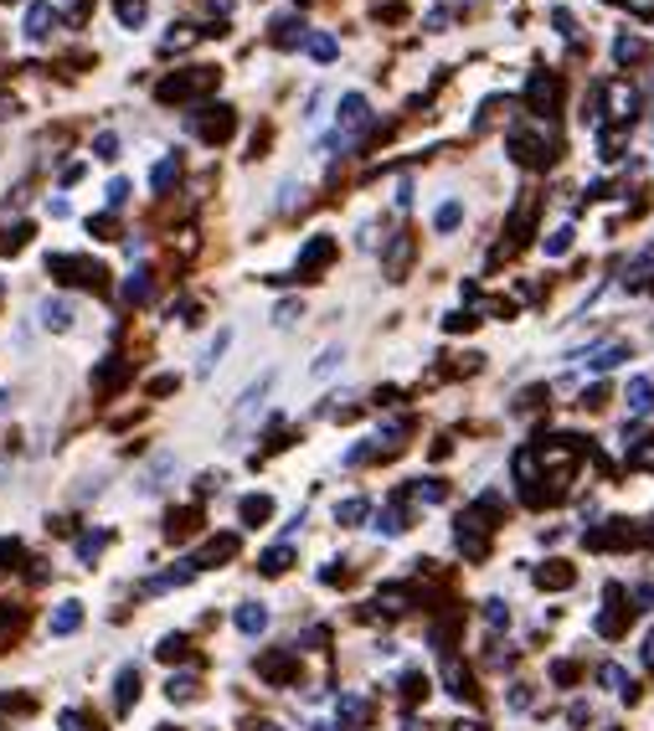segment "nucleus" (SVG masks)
Listing matches in <instances>:
<instances>
[{"instance_id":"1","label":"nucleus","mask_w":654,"mask_h":731,"mask_svg":"<svg viewBox=\"0 0 654 731\" xmlns=\"http://www.w3.org/2000/svg\"><path fill=\"white\" fill-rule=\"evenodd\" d=\"M217 67H186V73H171V78H160V88H155V99L160 103H191V99H201L206 88H217Z\"/></svg>"},{"instance_id":"2","label":"nucleus","mask_w":654,"mask_h":731,"mask_svg":"<svg viewBox=\"0 0 654 731\" xmlns=\"http://www.w3.org/2000/svg\"><path fill=\"white\" fill-rule=\"evenodd\" d=\"M47 274L62 278V283H78V289H99L103 263H93V257H73V253H52L47 257Z\"/></svg>"},{"instance_id":"3","label":"nucleus","mask_w":654,"mask_h":731,"mask_svg":"<svg viewBox=\"0 0 654 731\" xmlns=\"http://www.w3.org/2000/svg\"><path fill=\"white\" fill-rule=\"evenodd\" d=\"M511 155H516L520 165H552L556 135L552 129H516V135H511Z\"/></svg>"},{"instance_id":"4","label":"nucleus","mask_w":654,"mask_h":731,"mask_svg":"<svg viewBox=\"0 0 654 731\" xmlns=\"http://www.w3.org/2000/svg\"><path fill=\"white\" fill-rule=\"evenodd\" d=\"M191 129H197L206 144H222V139L238 129V114H232L227 103H217V109H206V114H191Z\"/></svg>"},{"instance_id":"5","label":"nucleus","mask_w":654,"mask_h":731,"mask_svg":"<svg viewBox=\"0 0 654 731\" xmlns=\"http://www.w3.org/2000/svg\"><path fill=\"white\" fill-rule=\"evenodd\" d=\"M259 675L268 680V685H294L299 675V650H268L259 659Z\"/></svg>"},{"instance_id":"6","label":"nucleus","mask_w":654,"mask_h":731,"mask_svg":"<svg viewBox=\"0 0 654 731\" xmlns=\"http://www.w3.org/2000/svg\"><path fill=\"white\" fill-rule=\"evenodd\" d=\"M232 556H238V535H212L197 552V567H227Z\"/></svg>"},{"instance_id":"7","label":"nucleus","mask_w":654,"mask_h":731,"mask_svg":"<svg viewBox=\"0 0 654 731\" xmlns=\"http://www.w3.org/2000/svg\"><path fill=\"white\" fill-rule=\"evenodd\" d=\"M268 392H274V371H268V376H259V381H253V387L242 392V407H238V423H232V438H238V428H242V423H248V417H253V413L263 407V396H268Z\"/></svg>"},{"instance_id":"8","label":"nucleus","mask_w":654,"mask_h":731,"mask_svg":"<svg viewBox=\"0 0 654 731\" xmlns=\"http://www.w3.org/2000/svg\"><path fill=\"white\" fill-rule=\"evenodd\" d=\"M556 93H562V88H556L552 73H536V78H531V109L541 114V119L556 114Z\"/></svg>"},{"instance_id":"9","label":"nucleus","mask_w":654,"mask_h":731,"mask_svg":"<svg viewBox=\"0 0 654 731\" xmlns=\"http://www.w3.org/2000/svg\"><path fill=\"white\" fill-rule=\"evenodd\" d=\"M330 257H336V242H330V238H315L310 248H304V253H299V274L315 278V268H325Z\"/></svg>"},{"instance_id":"10","label":"nucleus","mask_w":654,"mask_h":731,"mask_svg":"<svg viewBox=\"0 0 654 731\" xmlns=\"http://www.w3.org/2000/svg\"><path fill=\"white\" fill-rule=\"evenodd\" d=\"M52 26H58V11H52V5H32V16H26V37L47 41V37H52Z\"/></svg>"},{"instance_id":"11","label":"nucleus","mask_w":654,"mask_h":731,"mask_svg":"<svg viewBox=\"0 0 654 731\" xmlns=\"http://www.w3.org/2000/svg\"><path fill=\"white\" fill-rule=\"evenodd\" d=\"M268 515H274V500H268V494H248V500H242V526L259 531V526H268Z\"/></svg>"},{"instance_id":"12","label":"nucleus","mask_w":654,"mask_h":731,"mask_svg":"<svg viewBox=\"0 0 654 731\" xmlns=\"http://www.w3.org/2000/svg\"><path fill=\"white\" fill-rule=\"evenodd\" d=\"M289 562H294V546H284V541H278V546H268V552L259 556V572L278 577V572H289Z\"/></svg>"},{"instance_id":"13","label":"nucleus","mask_w":654,"mask_h":731,"mask_svg":"<svg viewBox=\"0 0 654 731\" xmlns=\"http://www.w3.org/2000/svg\"><path fill=\"white\" fill-rule=\"evenodd\" d=\"M238 629L248 633V639H259V633L268 629V608H263V603H242V608H238Z\"/></svg>"},{"instance_id":"14","label":"nucleus","mask_w":654,"mask_h":731,"mask_svg":"<svg viewBox=\"0 0 654 731\" xmlns=\"http://www.w3.org/2000/svg\"><path fill=\"white\" fill-rule=\"evenodd\" d=\"M135 701H139V670H135V665H124V670H120V691H114V706L129 711Z\"/></svg>"},{"instance_id":"15","label":"nucleus","mask_w":654,"mask_h":731,"mask_svg":"<svg viewBox=\"0 0 654 731\" xmlns=\"http://www.w3.org/2000/svg\"><path fill=\"white\" fill-rule=\"evenodd\" d=\"M336 716L345 721V731H356L361 721H366V701H361V695H340V701H336Z\"/></svg>"},{"instance_id":"16","label":"nucleus","mask_w":654,"mask_h":731,"mask_svg":"<svg viewBox=\"0 0 654 731\" xmlns=\"http://www.w3.org/2000/svg\"><path fill=\"white\" fill-rule=\"evenodd\" d=\"M41 325H47V330H67V325H73L67 299H47V304H41Z\"/></svg>"},{"instance_id":"17","label":"nucleus","mask_w":654,"mask_h":731,"mask_svg":"<svg viewBox=\"0 0 654 731\" xmlns=\"http://www.w3.org/2000/svg\"><path fill=\"white\" fill-rule=\"evenodd\" d=\"M124 299H129V304H144V299H150V268H135V274L124 278Z\"/></svg>"},{"instance_id":"18","label":"nucleus","mask_w":654,"mask_h":731,"mask_svg":"<svg viewBox=\"0 0 654 731\" xmlns=\"http://www.w3.org/2000/svg\"><path fill=\"white\" fill-rule=\"evenodd\" d=\"M83 623V603H62L58 613H52V633H73Z\"/></svg>"},{"instance_id":"19","label":"nucleus","mask_w":654,"mask_h":731,"mask_svg":"<svg viewBox=\"0 0 654 731\" xmlns=\"http://www.w3.org/2000/svg\"><path fill=\"white\" fill-rule=\"evenodd\" d=\"M573 567H567V562H556V567H541V572H536V582H541V588H573Z\"/></svg>"},{"instance_id":"20","label":"nucleus","mask_w":654,"mask_h":731,"mask_svg":"<svg viewBox=\"0 0 654 731\" xmlns=\"http://www.w3.org/2000/svg\"><path fill=\"white\" fill-rule=\"evenodd\" d=\"M124 371H129V366H124L120 356H109V361L99 366V371H93V387H120V381H124Z\"/></svg>"},{"instance_id":"21","label":"nucleus","mask_w":654,"mask_h":731,"mask_svg":"<svg viewBox=\"0 0 654 731\" xmlns=\"http://www.w3.org/2000/svg\"><path fill=\"white\" fill-rule=\"evenodd\" d=\"M197 675H171V685H165V695H171V701H197Z\"/></svg>"},{"instance_id":"22","label":"nucleus","mask_w":654,"mask_h":731,"mask_svg":"<svg viewBox=\"0 0 654 731\" xmlns=\"http://www.w3.org/2000/svg\"><path fill=\"white\" fill-rule=\"evenodd\" d=\"M366 511H372L366 500H340V505H336V520H340V526H361V520H366Z\"/></svg>"},{"instance_id":"23","label":"nucleus","mask_w":654,"mask_h":731,"mask_svg":"<svg viewBox=\"0 0 654 731\" xmlns=\"http://www.w3.org/2000/svg\"><path fill=\"white\" fill-rule=\"evenodd\" d=\"M443 680H449V691H454V695L475 691V685H469V670H458V659H443Z\"/></svg>"},{"instance_id":"24","label":"nucleus","mask_w":654,"mask_h":731,"mask_svg":"<svg viewBox=\"0 0 654 731\" xmlns=\"http://www.w3.org/2000/svg\"><path fill=\"white\" fill-rule=\"evenodd\" d=\"M176 176H180V160H176V155H165V160L155 165V176H150V186H155V191H171V180H176Z\"/></svg>"},{"instance_id":"25","label":"nucleus","mask_w":654,"mask_h":731,"mask_svg":"<svg viewBox=\"0 0 654 731\" xmlns=\"http://www.w3.org/2000/svg\"><path fill=\"white\" fill-rule=\"evenodd\" d=\"M629 407H634V413H650V407H654V381L639 376L634 387H629Z\"/></svg>"},{"instance_id":"26","label":"nucleus","mask_w":654,"mask_h":731,"mask_svg":"<svg viewBox=\"0 0 654 731\" xmlns=\"http://www.w3.org/2000/svg\"><path fill=\"white\" fill-rule=\"evenodd\" d=\"M109 546V531H93V535H78V562H88L93 567V556Z\"/></svg>"},{"instance_id":"27","label":"nucleus","mask_w":654,"mask_h":731,"mask_svg":"<svg viewBox=\"0 0 654 731\" xmlns=\"http://www.w3.org/2000/svg\"><path fill=\"white\" fill-rule=\"evenodd\" d=\"M624 356H629V345H624V340H614V345H603V351L593 356V371H608V366H618Z\"/></svg>"},{"instance_id":"28","label":"nucleus","mask_w":654,"mask_h":731,"mask_svg":"<svg viewBox=\"0 0 654 731\" xmlns=\"http://www.w3.org/2000/svg\"><path fill=\"white\" fill-rule=\"evenodd\" d=\"M114 11H120L124 26H139V21L150 16V5H144V0H114Z\"/></svg>"},{"instance_id":"29","label":"nucleus","mask_w":654,"mask_h":731,"mask_svg":"<svg viewBox=\"0 0 654 731\" xmlns=\"http://www.w3.org/2000/svg\"><path fill=\"white\" fill-rule=\"evenodd\" d=\"M304 52H310L315 62H330L340 47H336V37H304Z\"/></svg>"},{"instance_id":"30","label":"nucleus","mask_w":654,"mask_h":731,"mask_svg":"<svg viewBox=\"0 0 654 731\" xmlns=\"http://www.w3.org/2000/svg\"><path fill=\"white\" fill-rule=\"evenodd\" d=\"M299 37H304V31H299L294 16H278V21H274V41H278V47H294Z\"/></svg>"},{"instance_id":"31","label":"nucleus","mask_w":654,"mask_h":731,"mask_svg":"<svg viewBox=\"0 0 654 731\" xmlns=\"http://www.w3.org/2000/svg\"><path fill=\"white\" fill-rule=\"evenodd\" d=\"M433 222H438V232H454L458 222H464V206H458V201H443Z\"/></svg>"},{"instance_id":"32","label":"nucleus","mask_w":654,"mask_h":731,"mask_svg":"<svg viewBox=\"0 0 654 731\" xmlns=\"http://www.w3.org/2000/svg\"><path fill=\"white\" fill-rule=\"evenodd\" d=\"M598 680H603L608 691H624V695H629V701H634V691H629V675L618 670V665H603V670H598Z\"/></svg>"},{"instance_id":"33","label":"nucleus","mask_w":654,"mask_h":731,"mask_svg":"<svg viewBox=\"0 0 654 731\" xmlns=\"http://www.w3.org/2000/svg\"><path fill=\"white\" fill-rule=\"evenodd\" d=\"M26 242H32V227H26V222H16V227H11V232L0 238V248H5V253H21Z\"/></svg>"},{"instance_id":"34","label":"nucleus","mask_w":654,"mask_h":731,"mask_svg":"<svg viewBox=\"0 0 654 731\" xmlns=\"http://www.w3.org/2000/svg\"><path fill=\"white\" fill-rule=\"evenodd\" d=\"M62 731H93V721H88L78 706H67V711H62Z\"/></svg>"},{"instance_id":"35","label":"nucleus","mask_w":654,"mask_h":731,"mask_svg":"<svg viewBox=\"0 0 654 731\" xmlns=\"http://www.w3.org/2000/svg\"><path fill=\"white\" fill-rule=\"evenodd\" d=\"M160 659H165V665H171V659H186V639H180V633H171V639L160 644Z\"/></svg>"},{"instance_id":"36","label":"nucleus","mask_w":654,"mask_h":731,"mask_svg":"<svg viewBox=\"0 0 654 731\" xmlns=\"http://www.w3.org/2000/svg\"><path fill=\"white\" fill-rule=\"evenodd\" d=\"M299 315H304V304H294V299H284V304L274 310V325H294Z\"/></svg>"},{"instance_id":"37","label":"nucleus","mask_w":654,"mask_h":731,"mask_svg":"<svg viewBox=\"0 0 654 731\" xmlns=\"http://www.w3.org/2000/svg\"><path fill=\"white\" fill-rule=\"evenodd\" d=\"M639 52H644V47H639L634 37H618V41H614V58H618V62H634Z\"/></svg>"},{"instance_id":"38","label":"nucleus","mask_w":654,"mask_h":731,"mask_svg":"<svg viewBox=\"0 0 654 731\" xmlns=\"http://www.w3.org/2000/svg\"><path fill=\"white\" fill-rule=\"evenodd\" d=\"M227 345H232V330H217V340L206 345V371H212V361H217L222 351H227Z\"/></svg>"},{"instance_id":"39","label":"nucleus","mask_w":654,"mask_h":731,"mask_svg":"<svg viewBox=\"0 0 654 731\" xmlns=\"http://www.w3.org/2000/svg\"><path fill=\"white\" fill-rule=\"evenodd\" d=\"M93 155H99V160H114V155H120V139H114V135H99V139H93Z\"/></svg>"},{"instance_id":"40","label":"nucleus","mask_w":654,"mask_h":731,"mask_svg":"<svg viewBox=\"0 0 654 731\" xmlns=\"http://www.w3.org/2000/svg\"><path fill=\"white\" fill-rule=\"evenodd\" d=\"M567 248H573V227H556V238L552 242H546V253H567Z\"/></svg>"},{"instance_id":"41","label":"nucleus","mask_w":654,"mask_h":731,"mask_svg":"<svg viewBox=\"0 0 654 731\" xmlns=\"http://www.w3.org/2000/svg\"><path fill=\"white\" fill-rule=\"evenodd\" d=\"M629 464H634V469H654V443H639L634 454H629Z\"/></svg>"},{"instance_id":"42","label":"nucleus","mask_w":654,"mask_h":731,"mask_svg":"<svg viewBox=\"0 0 654 731\" xmlns=\"http://www.w3.org/2000/svg\"><path fill=\"white\" fill-rule=\"evenodd\" d=\"M336 366H340V351H336V345H330V351H325V356L315 361V376H330V371H336Z\"/></svg>"},{"instance_id":"43","label":"nucleus","mask_w":654,"mask_h":731,"mask_svg":"<svg viewBox=\"0 0 654 731\" xmlns=\"http://www.w3.org/2000/svg\"><path fill=\"white\" fill-rule=\"evenodd\" d=\"M485 618H490L495 629H505V623H511V608H505V603H490V608H485Z\"/></svg>"},{"instance_id":"44","label":"nucleus","mask_w":654,"mask_h":731,"mask_svg":"<svg viewBox=\"0 0 654 731\" xmlns=\"http://www.w3.org/2000/svg\"><path fill=\"white\" fill-rule=\"evenodd\" d=\"M124 197H129V186H124V180H109V206H124Z\"/></svg>"},{"instance_id":"45","label":"nucleus","mask_w":654,"mask_h":731,"mask_svg":"<svg viewBox=\"0 0 654 731\" xmlns=\"http://www.w3.org/2000/svg\"><path fill=\"white\" fill-rule=\"evenodd\" d=\"M417 494H423V500H443V484H438V479H428V484H417Z\"/></svg>"},{"instance_id":"46","label":"nucleus","mask_w":654,"mask_h":731,"mask_svg":"<svg viewBox=\"0 0 654 731\" xmlns=\"http://www.w3.org/2000/svg\"><path fill=\"white\" fill-rule=\"evenodd\" d=\"M171 387H176V376H155V381H150V392H155V396H165Z\"/></svg>"},{"instance_id":"47","label":"nucleus","mask_w":654,"mask_h":731,"mask_svg":"<svg viewBox=\"0 0 654 731\" xmlns=\"http://www.w3.org/2000/svg\"><path fill=\"white\" fill-rule=\"evenodd\" d=\"M639 654H644V665H650V670H654V629L644 633V650H639Z\"/></svg>"},{"instance_id":"48","label":"nucleus","mask_w":654,"mask_h":731,"mask_svg":"<svg viewBox=\"0 0 654 731\" xmlns=\"http://www.w3.org/2000/svg\"><path fill=\"white\" fill-rule=\"evenodd\" d=\"M454 731H485L479 721H454Z\"/></svg>"},{"instance_id":"49","label":"nucleus","mask_w":654,"mask_h":731,"mask_svg":"<svg viewBox=\"0 0 654 731\" xmlns=\"http://www.w3.org/2000/svg\"><path fill=\"white\" fill-rule=\"evenodd\" d=\"M248 731H274V721H253V727H248Z\"/></svg>"},{"instance_id":"50","label":"nucleus","mask_w":654,"mask_h":731,"mask_svg":"<svg viewBox=\"0 0 654 731\" xmlns=\"http://www.w3.org/2000/svg\"><path fill=\"white\" fill-rule=\"evenodd\" d=\"M5 407H11V392H0V413H5Z\"/></svg>"}]
</instances>
